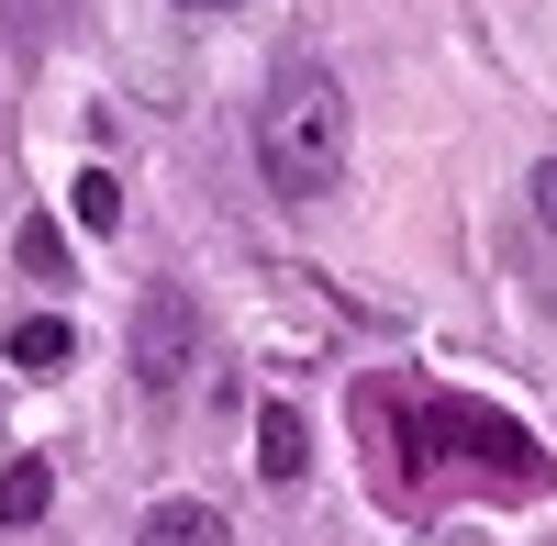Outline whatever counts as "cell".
<instances>
[{
  "label": "cell",
  "instance_id": "6da1fadb",
  "mask_svg": "<svg viewBox=\"0 0 557 546\" xmlns=\"http://www.w3.org/2000/svg\"><path fill=\"white\" fill-rule=\"evenodd\" d=\"M257 167H268L278 201H323L346 178V89H335L323 57H290L268 78V101H257Z\"/></svg>",
  "mask_w": 557,
  "mask_h": 546
},
{
  "label": "cell",
  "instance_id": "7a4b0ae2",
  "mask_svg": "<svg viewBox=\"0 0 557 546\" xmlns=\"http://www.w3.org/2000/svg\"><path fill=\"white\" fill-rule=\"evenodd\" d=\"M424 446L435 458H469V469H491V480H513V491H546V446L513 424V413H480V401H457V390H435L424 413Z\"/></svg>",
  "mask_w": 557,
  "mask_h": 546
},
{
  "label": "cell",
  "instance_id": "3957f363",
  "mask_svg": "<svg viewBox=\"0 0 557 546\" xmlns=\"http://www.w3.org/2000/svg\"><path fill=\"white\" fill-rule=\"evenodd\" d=\"M123 357H134V380H146L157 401L190 380V369H201V312H190V290H168V280H157L146 301H134V346H123Z\"/></svg>",
  "mask_w": 557,
  "mask_h": 546
},
{
  "label": "cell",
  "instance_id": "277c9868",
  "mask_svg": "<svg viewBox=\"0 0 557 546\" xmlns=\"http://www.w3.org/2000/svg\"><path fill=\"white\" fill-rule=\"evenodd\" d=\"M312 469V435H301V413H290V401H257V480H278V491H290Z\"/></svg>",
  "mask_w": 557,
  "mask_h": 546
},
{
  "label": "cell",
  "instance_id": "5b68a950",
  "mask_svg": "<svg viewBox=\"0 0 557 546\" xmlns=\"http://www.w3.org/2000/svg\"><path fill=\"white\" fill-rule=\"evenodd\" d=\"M134 546H235V524H223L212 502H190V491H178V502H157L146 524H134Z\"/></svg>",
  "mask_w": 557,
  "mask_h": 546
},
{
  "label": "cell",
  "instance_id": "8992f818",
  "mask_svg": "<svg viewBox=\"0 0 557 546\" xmlns=\"http://www.w3.org/2000/svg\"><path fill=\"white\" fill-rule=\"evenodd\" d=\"M67 357H78V335H67V312H23V324H12V369H23V380H57Z\"/></svg>",
  "mask_w": 557,
  "mask_h": 546
},
{
  "label": "cell",
  "instance_id": "52a82bcc",
  "mask_svg": "<svg viewBox=\"0 0 557 546\" xmlns=\"http://www.w3.org/2000/svg\"><path fill=\"white\" fill-rule=\"evenodd\" d=\"M45 513H57V469H45V458H12V469H0V524H45Z\"/></svg>",
  "mask_w": 557,
  "mask_h": 546
},
{
  "label": "cell",
  "instance_id": "ba28073f",
  "mask_svg": "<svg viewBox=\"0 0 557 546\" xmlns=\"http://www.w3.org/2000/svg\"><path fill=\"white\" fill-rule=\"evenodd\" d=\"M67 212L89 223V235H112V223H123V178H112V167H78V178H67Z\"/></svg>",
  "mask_w": 557,
  "mask_h": 546
},
{
  "label": "cell",
  "instance_id": "9c48e42d",
  "mask_svg": "<svg viewBox=\"0 0 557 546\" xmlns=\"http://www.w3.org/2000/svg\"><path fill=\"white\" fill-rule=\"evenodd\" d=\"M12 257H23V280H67V235H57V223H23Z\"/></svg>",
  "mask_w": 557,
  "mask_h": 546
},
{
  "label": "cell",
  "instance_id": "30bf717a",
  "mask_svg": "<svg viewBox=\"0 0 557 546\" xmlns=\"http://www.w3.org/2000/svg\"><path fill=\"white\" fill-rule=\"evenodd\" d=\"M524 190H535V223H546V235H557V157H546V167L524 178Z\"/></svg>",
  "mask_w": 557,
  "mask_h": 546
},
{
  "label": "cell",
  "instance_id": "8fae6325",
  "mask_svg": "<svg viewBox=\"0 0 557 546\" xmlns=\"http://www.w3.org/2000/svg\"><path fill=\"white\" fill-rule=\"evenodd\" d=\"M201 12H235V0H201Z\"/></svg>",
  "mask_w": 557,
  "mask_h": 546
},
{
  "label": "cell",
  "instance_id": "7c38bea8",
  "mask_svg": "<svg viewBox=\"0 0 557 546\" xmlns=\"http://www.w3.org/2000/svg\"><path fill=\"white\" fill-rule=\"evenodd\" d=\"M23 12H34V0H23Z\"/></svg>",
  "mask_w": 557,
  "mask_h": 546
}]
</instances>
